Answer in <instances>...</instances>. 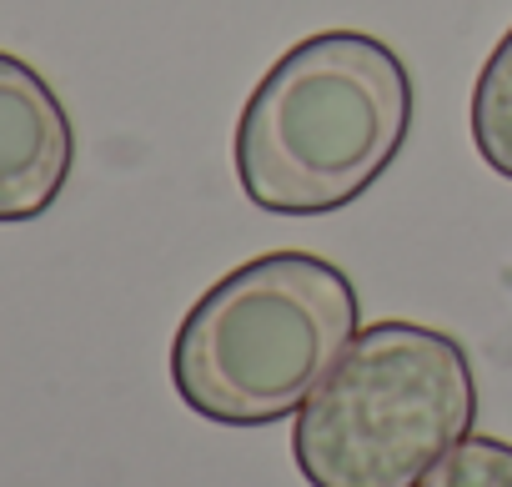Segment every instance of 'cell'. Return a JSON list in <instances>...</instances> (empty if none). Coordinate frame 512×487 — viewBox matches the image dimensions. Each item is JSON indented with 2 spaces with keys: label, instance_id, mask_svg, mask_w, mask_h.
Returning <instances> with one entry per match:
<instances>
[{
  "label": "cell",
  "instance_id": "1",
  "mask_svg": "<svg viewBox=\"0 0 512 487\" xmlns=\"http://www.w3.org/2000/svg\"><path fill=\"white\" fill-rule=\"evenodd\" d=\"M412 131V76L367 31H317L282 51L241 106L236 186L272 216H327L367 196Z\"/></svg>",
  "mask_w": 512,
  "mask_h": 487
},
{
  "label": "cell",
  "instance_id": "2",
  "mask_svg": "<svg viewBox=\"0 0 512 487\" xmlns=\"http://www.w3.org/2000/svg\"><path fill=\"white\" fill-rule=\"evenodd\" d=\"M357 332L362 302L337 262L267 252L211 282L181 317L171 387L206 422L272 427L302 412Z\"/></svg>",
  "mask_w": 512,
  "mask_h": 487
},
{
  "label": "cell",
  "instance_id": "3",
  "mask_svg": "<svg viewBox=\"0 0 512 487\" xmlns=\"http://www.w3.org/2000/svg\"><path fill=\"white\" fill-rule=\"evenodd\" d=\"M477 422L467 347L422 322H372L302 402L292 457L312 487H417Z\"/></svg>",
  "mask_w": 512,
  "mask_h": 487
},
{
  "label": "cell",
  "instance_id": "4",
  "mask_svg": "<svg viewBox=\"0 0 512 487\" xmlns=\"http://www.w3.org/2000/svg\"><path fill=\"white\" fill-rule=\"evenodd\" d=\"M76 166V126L56 86L21 56L0 51V226L56 206Z\"/></svg>",
  "mask_w": 512,
  "mask_h": 487
},
{
  "label": "cell",
  "instance_id": "5",
  "mask_svg": "<svg viewBox=\"0 0 512 487\" xmlns=\"http://www.w3.org/2000/svg\"><path fill=\"white\" fill-rule=\"evenodd\" d=\"M467 121H472V146H477V156H482L502 181H512V26L502 31V41L492 46L487 66L477 71Z\"/></svg>",
  "mask_w": 512,
  "mask_h": 487
},
{
  "label": "cell",
  "instance_id": "6",
  "mask_svg": "<svg viewBox=\"0 0 512 487\" xmlns=\"http://www.w3.org/2000/svg\"><path fill=\"white\" fill-rule=\"evenodd\" d=\"M417 487H512V442L462 437Z\"/></svg>",
  "mask_w": 512,
  "mask_h": 487
}]
</instances>
